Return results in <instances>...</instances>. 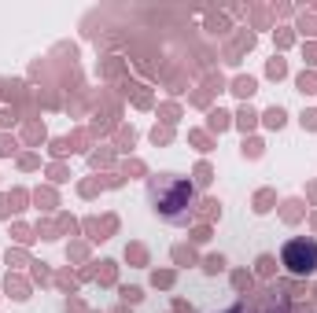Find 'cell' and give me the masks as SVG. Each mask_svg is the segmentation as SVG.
Segmentation results:
<instances>
[{"mask_svg": "<svg viewBox=\"0 0 317 313\" xmlns=\"http://www.w3.org/2000/svg\"><path fill=\"white\" fill-rule=\"evenodd\" d=\"M210 125H214V129H225V125H229V115H225V111H214V115H210Z\"/></svg>", "mask_w": 317, "mask_h": 313, "instance_id": "5b68a950", "label": "cell"}, {"mask_svg": "<svg viewBox=\"0 0 317 313\" xmlns=\"http://www.w3.org/2000/svg\"><path fill=\"white\" fill-rule=\"evenodd\" d=\"M273 269H277V265H273V258H269V254H262V258H258V273H262V276H269Z\"/></svg>", "mask_w": 317, "mask_h": 313, "instance_id": "ba28073f", "label": "cell"}, {"mask_svg": "<svg viewBox=\"0 0 317 313\" xmlns=\"http://www.w3.org/2000/svg\"><path fill=\"white\" fill-rule=\"evenodd\" d=\"M221 265H225V258H221V254L207 258V273H221Z\"/></svg>", "mask_w": 317, "mask_h": 313, "instance_id": "30bf717a", "label": "cell"}, {"mask_svg": "<svg viewBox=\"0 0 317 313\" xmlns=\"http://www.w3.org/2000/svg\"><path fill=\"white\" fill-rule=\"evenodd\" d=\"M280 265L288 273H295V276H306V273L317 269V243L310 236H295L284 243L280 251Z\"/></svg>", "mask_w": 317, "mask_h": 313, "instance_id": "7a4b0ae2", "label": "cell"}, {"mask_svg": "<svg viewBox=\"0 0 317 313\" xmlns=\"http://www.w3.org/2000/svg\"><path fill=\"white\" fill-rule=\"evenodd\" d=\"M122 298H125V302H140L144 291H140V288H122Z\"/></svg>", "mask_w": 317, "mask_h": 313, "instance_id": "52a82bcc", "label": "cell"}, {"mask_svg": "<svg viewBox=\"0 0 317 313\" xmlns=\"http://www.w3.org/2000/svg\"><path fill=\"white\" fill-rule=\"evenodd\" d=\"M269 74H273V78L284 74V63H280V59H273V63H269Z\"/></svg>", "mask_w": 317, "mask_h": 313, "instance_id": "8fae6325", "label": "cell"}, {"mask_svg": "<svg viewBox=\"0 0 317 313\" xmlns=\"http://www.w3.org/2000/svg\"><path fill=\"white\" fill-rule=\"evenodd\" d=\"M148 199L155 214L170 225H184L192 214V184L177 173H155L148 181Z\"/></svg>", "mask_w": 317, "mask_h": 313, "instance_id": "6da1fadb", "label": "cell"}, {"mask_svg": "<svg viewBox=\"0 0 317 313\" xmlns=\"http://www.w3.org/2000/svg\"><path fill=\"white\" fill-rule=\"evenodd\" d=\"M302 129H317V111H302Z\"/></svg>", "mask_w": 317, "mask_h": 313, "instance_id": "8992f818", "label": "cell"}, {"mask_svg": "<svg viewBox=\"0 0 317 313\" xmlns=\"http://www.w3.org/2000/svg\"><path fill=\"white\" fill-rule=\"evenodd\" d=\"M240 125H243V129H251V125H255V115H251V111H243V115H240Z\"/></svg>", "mask_w": 317, "mask_h": 313, "instance_id": "7c38bea8", "label": "cell"}, {"mask_svg": "<svg viewBox=\"0 0 317 313\" xmlns=\"http://www.w3.org/2000/svg\"><path fill=\"white\" fill-rule=\"evenodd\" d=\"M233 92H240V96H251V92H255V78H240Z\"/></svg>", "mask_w": 317, "mask_h": 313, "instance_id": "277c9868", "label": "cell"}, {"mask_svg": "<svg viewBox=\"0 0 317 313\" xmlns=\"http://www.w3.org/2000/svg\"><path fill=\"white\" fill-rule=\"evenodd\" d=\"M299 89H302V92H314V89H317V78H314V74H302V78H299Z\"/></svg>", "mask_w": 317, "mask_h": 313, "instance_id": "9c48e42d", "label": "cell"}, {"mask_svg": "<svg viewBox=\"0 0 317 313\" xmlns=\"http://www.w3.org/2000/svg\"><path fill=\"white\" fill-rule=\"evenodd\" d=\"M266 125L280 129V125H284V111H280V107H269V111H266Z\"/></svg>", "mask_w": 317, "mask_h": 313, "instance_id": "3957f363", "label": "cell"}]
</instances>
